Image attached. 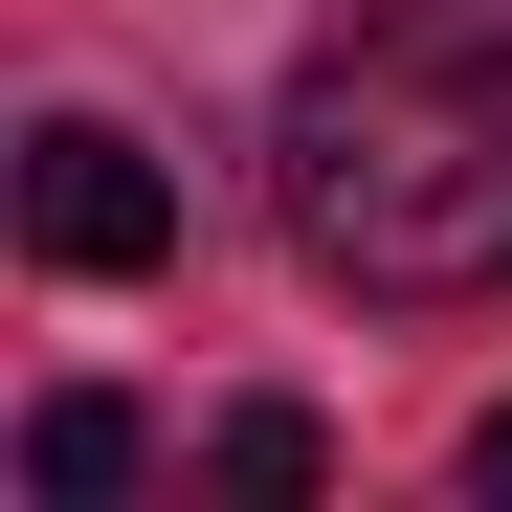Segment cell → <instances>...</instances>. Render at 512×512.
<instances>
[{
  "label": "cell",
  "mask_w": 512,
  "mask_h": 512,
  "mask_svg": "<svg viewBox=\"0 0 512 512\" xmlns=\"http://www.w3.org/2000/svg\"><path fill=\"white\" fill-rule=\"evenodd\" d=\"M223 490H245V512H312V490H334L312 401H223Z\"/></svg>",
  "instance_id": "4"
},
{
  "label": "cell",
  "mask_w": 512,
  "mask_h": 512,
  "mask_svg": "<svg viewBox=\"0 0 512 512\" xmlns=\"http://www.w3.org/2000/svg\"><path fill=\"white\" fill-rule=\"evenodd\" d=\"M268 201L334 290L379 312H468L512 290V0H357L290 67Z\"/></svg>",
  "instance_id": "1"
},
{
  "label": "cell",
  "mask_w": 512,
  "mask_h": 512,
  "mask_svg": "<svg viewBox=\"0 0 512 512\" xmlns=\"http://www.w3.org/2000/svg\"><path fill=\"white\" fill-rule=\"evenodd\" d=\"M468 490H490V512H512V401H490V423H468Z\"/></svg>",
  "instance_id": "5"
},
{
  "label": "cell",
  "mask_w": 512,
  "mask_h": 512,
  "mask_svg": "<svg viewBox=\"0 0 512 512\" xmlns=\"http://www.w3.org/2000/svg\"><path fill=\"white\" fill-rule=\"evenodd\" d=\"M23 490H45V512H112V490H134V401H90V379H67V401L23 423Z\"/></svg>",
  "instance_id": "3"
},
{
  "label": "cell",
  "mask_w": 512,
  "mask_h": 512,
  "mask_svg": "<svg viewBox=\"0 0 512 512\" xmlns=\"http://www.w3.org/2000/svg\"><path fill=\"white\" fill-rule=\"evenodd\" d=\"M23 268H67V290L179 268V179H156L112 112H45V134H23Z\"/></svg>",
  "instance_id": "2"
}]
</instances>
